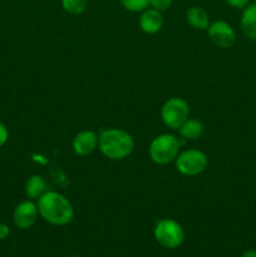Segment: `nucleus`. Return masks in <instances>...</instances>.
Segmentation results:
<instances>
[{"mask_svg":"<svg viewBox=\"0 0 256 257\" xmlns=\"http://www.w3.org/2000/svg\"><path fill=\"white\" fill-rule=\"evenodd\" d=\"M62 7L68 14L80 15L87 10L88 0H62Z\"/></svg>","mask_w":256,"mask_h":257,"instance_id":"15","label":"nucleus"},{"mask_svg":"<svg viewBox=\"0 0 256 257\" xmlns=\"http://www.w3.org/2000/svg\"><path fill=\"white\" fill-rule=\"evenodd\" d=\"M207 34L211 42L222 49L231 48L236 42L235 29L225 20H216L211 23L207 28Z\"/></svg>","mask_w":256,"mask_h":257,"instance_id":"7","label":"nucleus"},{"mask_svg":"<svg viewBox=\"0 0 256 257\" xmlns=\"http://www.w3.org/2000/svg\"><path fill=\"white\" fill-rule=\"evenodd\" d=\"M38 216V206L33 200H25L18 203L17 207L13 211V221L14 225L20 230H28L34 223L37 222Z\"/></svg>","mask_w":256,"mask_h":257,"instance_id":"8","label":"nucleus"},{"mask_svg":"<svg viewBox=\"0 0 256 257\" xmlns=\"http://www.w3.org/2000/svg\"><path fill=\"white\" fill-rule=\"evenodd\" d=\"M72 148L77 156L90 155L98 148V135L94 131H82L73 138Z\"/></svg>","mask_w":256,"mask_h":257,"instance_id":"9","label":"nucleus"},{"mask_svg":"<svg viewBox=\"0 0 256 257\" xmlns=\"http://www.w3.org/2000/svg\"><path fill=\"white\" fill-rule=\"evenodd\" d=\"M119 3L131 13H141L150 7V0H119Z\"/></svg>","mask_w":256,"mask_h":257,"instance_id":"16","label":"nucleus"},{"mask_svg":"<svg viewBox=\"0 0 256 257\" xmlns=\"http://www.w3.org/2000/svg\"><path fill=\"white\" fill-rule=\"evenodd\" d=\"M203 131H205V127H203L202 123L197 119H191V118H188V119L178 128V132H180L181 137L186 141L198 140V138L203 135Z\"/></svg>","mask_w":256,"mask_h":257,"instance_id":"14","label":"nucleus"},{"mask_svg":"<svg viewBox=\"0 0 256 257\" xmlns=\"http://www.w3.org/2000/svg\"><path fill=\"white\" fill-rule=\"evenodd\" d=\"M48 191V185L40 175H33L25 182V195L29 200L37 201Z\"/></svg>","mask_w":256,"mask_h":257,"instance_id":"13","label":"nucleus"},{"mask_svg":"<svg viewBox=\"0 0 256 257\" xmlns=\"http://www.w3.org/2000/svg\"><path fill=\"white\" fill-rule=\"evenodd\" d=\"M172 3H173V0H150V8L163 13V12H166V10L171 9V7H172Z\"/></svg>","mask_w":256,"mask_h":257,"instance_id":"17","label":"nucleus"},{"mask_svg":"<svg viewBox=\"0 0 256 257\" xmlns=\"http://www.w3.org/2000/svg\"><path fill=\"white\" fill-rule=\"evenodd\" d=\"M70 257H78V256H70Z\"/></svg>","mask_w":256,"mask_h":257,"instance_id":"22","label":"nucleus"},{"mask_svg":"<svg viewBox=\"0 0 256 257\" xmlns=\"http://www.w3.org/2000/svg\"><path fill=\"white\" fill-rule=\"evenodd\" d=\"M98 148L108 160L120 161L133 152L135 140L127 131L120 128H108L98 135Z\"/></svg>","mask_w":256,"mask_h":257,"instance_id":"2","label":"nucleus"},{"mask_svg":"<svg viewBox=\"0 0 256 257\" xmlns=\"http://www.w3.org/2000/svg\"><path fill=\"white\" fill-rule=\"evenodd\" d=\"M161 118L166 127L178 131L190 118V105L181 97L168 98L161 108Z\"/></svg>","mask_w":256,"mask_h":257,"instance_id":"5","label":"nucleus"},{"mask_svg":"<svg viewBox=\"0 0 256 257\" xmlns=\"http://www.w3.org/2000/svg\"><path fill=\"white\" fill-rule=\"evenodd\" d=\"M241 29L250 40L256 42V2L250 3L242 9L240 19Z\"/></svg>","mask_w":256,"mask_h":257,"instance_id":"11","label":"nucleus"},{"mask_svg":"<svg viewBox=\"0 0 256 257\" xmlns=\"http://www.w3.org/2000/svg\"><path fill=\"white\" fill-rule=\"evenodd\" d=\"M225 3L233 9H245L251 0H225Z\"/></svg>","mask_w":256,"mask_h":257,"instance_id":"18","label":"nucleus"},{"mask_svg":"<svg viewBox=\"0 0 256 257\" xmlns=\"http://www.w3.org/2000/svg\"><path fill=\"white\" fill-rule=\"evenodd\" d=\"M186 20L193 29L197 30H207L208 25L211 24L207 10L197 5L188 8L186 12Z\"/></svg>","mask_w":256,"mask_h":257,"instance_id":"12","label":"nucleus"},{"mask_svg":"<svg viewBox=\"0 0 256 257\" xmlns=\"http://www.w3.org/2000/svg\"><path fill=\"white\" fill-rule=\"evenodd\" d=\"M138 25L146 34H156L163 27L162 13L148 7L147 9L141 12L140 18H138Z\"/></svg>","mask_w":256,"mask_h":257,"instance_id":"10","label":"nucleus"},{"mask_svg":"<svg viewBox=\"0 0 256 257\" xmlns=\"http://www.w3.org/2000/svg\"><path fill=\"white\" fill-rule=\"evenodd\" d=\"M9 233H10L9 226L4 222H0V241L5 240V238L9 236Z\"/></svg>","mask_w":256,"mask_h":257,"instance_id":"20","label":"nucleus"},{"mask_svg":"<svg viewBox=\"0 0 256 257\" xmlns=\"http://www.w3.org/2000/svg\"><path fill=\"white\" fill-rule=\"evenodd\" d=\"M176 170L182 176L193 177L201 175L207 168L208 158L202 151L190 148L178 153L175 160Z\"/></svg>","mask_w":256,"mask_h":257,"instance_id":"6","label":"nucleus"},{"mask_svg":"<svg viewBox=\"0 0 256 257\" xmlns=\"http://www.w3.org/2000/svg\"><path fill=\"white\" fill-rule=\"evenodd\" d=\"M241 257H256V250H253V248H251V250H246Z\"/></svg>","mask_w":256,"mask_h":257,"instance_id":"21","label":"nucleus"},{"mask_svg":"<svg viewBox=\"0 0 256 257\" xmlns=\"http://www.w3.org/2000/svg\"><path fill=\"white\" fill-rule=\"evenodd\" d=\"M39 216L48 223L54 226H65L74 217V208L70 201L62 193L48 190L37 200Z\"/></svg>","mask_w":256,"mask_h":257,"instance_id":"1","label":"nucleus"},{"mask_svg":"<svg viewBox=\"0 0 256 257\" xmlns=\"http://www.w3.org/2000/svg\"><path fill=\"white\" fill-rule=\"evenodd\" d=\"M8 140H9V131L4 123L0 122V148L8 142Z\"/></svg>","mask_w":256,"mask_h":257,"instance_id":"19","label":"nucleus"},{"mask_svg":"<svg viewBox=\"0 0 256 257\" xmlns=\"http://www.w3.org/2000/svg\"><path fill=\"white\" fill-rule=\"evenodd\" d=\"M156 241L165 248H177L185 241V230L178 221L162 218L157 221L153 230Z\"/></svg>","mask_w":256,"mask_h":257,"instance_id":"4","label":"nucleus"},{"mask_svg":"<svg viewBox=\"0 0 256 257\" xmlns=\"http://www.w3.org/2000/svg\"><path fill=\"white\" fill-rule=\"evenodd\" d=\"M180 141L175 136L170 133H162L152 140L148 148V155L156 165H168L175 162L176 157L180 153Z\"/></svg>","mask_w":256,"mask_h":257,"instance_id":"3","label":"nucleus"}]
</instances>
